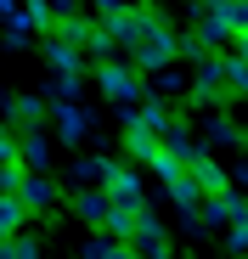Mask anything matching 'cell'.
Returning a JSON list of instances; mask_svg holds the SVG:
<instances>
[{"instance_id": "cell-28", "label": "cell", "mask_w": 248, "mask_h": 259, "mask_svg": "<svg viewBox=\"0 0 248 259\" xmlns=\"http://www.w3.org/2000/svg\"><path fill=\"white\" fill-rule=\"evenodd\" d=\"M209 6H226V0H209Z\"/></svg>"}, {"instance_id": "cell-7", "label": "cell", "mask_w": 248, "mask_h": 259, "mask_svg": "<svg viewBox=\"0 0 248 259\" xmlns=\"http://www.w3.org/2000/svg\"><path fill=\"white\" fill-rule=\"evenodd\" d=\"M124 147H130V158H141V163H158L163 136H152V130H147V124H136V118H124Z\"/></svg>"}, {"instance_id": "cell-15", "label": "cell", "mask_w": 248, "mask_h": 259, "mask_svg": "<svg viewBox=\"0 0 248 259\" xmlns=\"http://www.w3.org/2000/svg\"><path fill=\"white\" fill-rule=\"evenodd\" d=\"M28 226V208H23V197L17 192H0V237H17Z\"/></svg>"}, {"instance_id": "cell-20", "label": "cell", "mask_w": 248, "mask_h": 259, "mask_svg": "<svg viewBox=\"0 0 248 259\" xmlns=\"http://www.w3.org/2000/svg\"><path fill=\"white\" fill-rule=\"evenodd\" d=\"M0 259H39V242L23 237V231L17 237H0Z\"/></svg>"}, {"instance_id": "cell-13", "label": "cell", "mask_w": 248, "mask_h": 259, "mask_svg": "<svg viewBox=\"0 0 248 259\" xmlns=\"http://www.w3.org/2000/svg\"><path fill=\"white\" fill-rule=\"evenodd\" d=\"M39 118H46V102H39V96H12V102H6V124L39 130Z\"/></svg>"}, {"instance_id": "cell-9", "label": "cell", "mask_w": 248, "mask_h": 259, "mask_svg": "<svg viewBox=\"0 0 248 259\" xmlns=\"http://www.w3.org/2000/svg\"><path fill=\"white\" fill-rule=\"evenodd\" d=\"M17 197H23V208H28V214H39V208H51V203H57V186L39 175V169H28L23 186H17Z\"/></svg>"}, {"instance_id": "cell-3", "label": "cell", "mask_w": 248, "mask_h": 259, "mask_svg": "<svg viewBox=\"0 0 248 259\" xmlns=\"http://www.w3.org/2000/svg\"><path fill=\"white\" fill-rule=\"evenodd\" d=\"M130 248H136L141 259H170V231L158 226V214H152V208H141V226H136Z\"/></svg>"}, {"instance_id": "cell-25", "label": "cell", "mask_w": 248, "mask_h": 259, "mask_svg": "<svg viewBox=\"0 0 248 259\" xmlns=\"http://www.w3.org/2000/svg\"><path fill=\"white\" fill-rule=\"evenodd\" d=\"M113 6H124V0H96V12H102V17H107V12H113Z\"/></svg>"}, {"instance_id": "cell-19", "label": "cell", "mask_w": 248, "mask_h": 259, "mask_svg": "<svg viewBox=\"0 0 248 259\" xmlns=\"http://www.w3.org/2000/svg\"><path fill=\"white\" fill-rule=\"evenodd\" d=\"M220 73H226V91L231 96H248V62L242 57H220Z\"/></svg>"}, {"instance_id": "cell-26", "label": "cell", "mask_w": 248, "mask_h": 259, "mask_svg": "<svg viewBox=\"0 0 248 259\" xmlns=\"http://www.w3.org/2000/svg\"><path fill=\"white\" fill-rule=\"evenodd\" d=\"M113 259H141V253H136V248H118V253H113Z\"/></svg>"}, {"instance_id": "cell-23", "label": "cell", "mask_w": 248, "mask_h": 259, "mask_svg": "<svg viewBox=\"0 0 248 259\" xmlns=\"http://www.w3.org/2000/svg\"><path fill=\"white\" fill-rule=\"evenodd\" d=\"M23 17H28V28H51V23H57V12L46 6V0H28V6H23Z\"/></svg>"}, {"instance_id": "cell-16", "label": "cell", "mask_w": 248, "mask_h": 259, "mask_svg": "<svg viewBox=\"0 0 248 259\" xmlns=\"http://www.w3.org/2000/svg\"><path fill=\"white\" fill-rule=\"evenodd\" d=\"M113 158H79L73 163V186H107V175H113Z\"/></svg>"}, {"instance_id": "cell-4", "label": "cell", "mask_w": 248, "mask_h": 259, "mask_svg": "<svg viewBox=\"0 0 248 259\" xmlns=\"http://www.w3.org/2000/svg\"><path fill=\"white\" fill-rule=\"evenodd\" d=\"M242 214H248V197H237V192H220V197H203L197 220H203V226H231V220H242Z\"/></svg>"}, {"instance_id": "cell-10", "label": "cell", "mask_w": 248, "mask_h": 259, "mask_svg": "<svg viewBox=\"0 0 248 259\" xmlns=\"http://www.w3.org/2000/svg\"><path fill=\"white\" fill-rule=\"evenodd\" d=\"M46 158H51V141L39 130H17V163L23 169H46Z\"/></svg>"}, {"instance_id": "cell-6", "label": "cell", "mask_w": 248, "mask_h": 259, "mask_svg": "<svg viewBox=\"0 0 248 259\" xmlns=\"http://www.w3.org/2000/svg\"><path fill=\"white\" fill-rule=\"evenodd\" d=\"M107 208H113V197H107L102 186H79V192H73V214H79L85 226H96V231H102V220H107Z\"/></svg>"}, {"instance_id": "cell-8", "label": "cell", "mask_w": 248, "mask_h": 259, "mask_svg": "<svg viewBox=\"0 0 248 259\" xmlns=\"http://www.w3.org/2000/svg\"><path fill=\"white\" fill-rule=\"evenodd\" d=\"M46 57H51L57 73H85V51H79L68 34H57V28H51V39H46Z\"/></svg>"}, {"instance_id": "cell-12", "label": "cell", "mask_w": 248, "mask_h": 259, "mask_svg": "<svg viewBox=\"0 0 248 259\" xmlns=\"http://www.w3.org/2000/svg\"><path fill=\"white\" fill-rule=\"evenodd\" d=\"M192 175H197V186H203V197H220V192H231V175H226V169L209 158V152H203L197 163H192Z\"/></svg>"}, {"instance_id": "cell-27", "label": "cell", "mask_w": 248, "mask_h": 259, "mask_svg": "<svg viewBox=\"0 0 248 259\" xmlns=\"http://www.w3.org/2000/svg\"><path fill=\"white\" fill-rule=\"evenodd\" d=\"M12 12H17V6H12V0H0V17H12Z\"/></svg>"}, {"instance_id": "cell-24", "label": "cell", "mask_w": 248, "mask_h": 259, "mask_svg": "<svg viewBox=\"0 0 248 259\" xmlns=\"http://www.w3.org/2000/svg\"><path fill=\"white\" fill-rule=\"evenodd\" d=\"M231 46H237L231 57H242V62H248V34H231Z\"/></svg>"}, {"instance_id": "cell-17", "label": "cell", "mask_w": 248, "mask_h": 259, "mask_svg": "<svg viewBox=\"0 0 248 259\" xmlns=\"http://www.w3.org/2000/svg\"><path fill=\"white\" fill-rule=\"evenodd\" d=\"M57 130H62V141H73V147H79V136L91 130V118L79 113V102H57Z\"/></svg>"}, {"instance_id": "cell-14", "label": "cell", "mask_w": 248, "mask_h": 259, "mask_svg": "<svg viewBox=\"0 0 248 259\" xmlns=\"http://www.w3.org/2000/svg\"><path fill=\"white\" fill-rule=\"evenodd\" d=\"M102 192H107L113 203H141V175H136V169H113Z\"/></svg>"}, {"instance_id": "cell-1", "label": "cell", "mask_w": 248, "mask_h": 259, "mask_svg": "<svg viewBox=\"0 0 248 259\" xmlns=\"http://www.w3.org/2000/svg\"><path fill=\"white\" fill-rule=\"evenodd\" d=\"M175 57H181V51H175V34H170V23H163V17H152V23L141 28V39L124 51V62H136L141 73H163Z\"/></svg>"}, {"instance_id": "cell-21", "label": "cell", "mask_w": 248, "mask_h": 259, "mask_svg": "<svg viewBox=\"0 0 248 259\" xmlns=\"http://www.w3.org/2000/svg\"><path fill=\"white\" fill-rule=\"evenodd\" d=\"M226 23H231V34H248V0H226V6H215Z\"/></svg>"}, {"instance_id": "cell-18", "label": "cell", "mask_w": 248, "mask_h": 259, "mask_svg": "<svg viewBox=\"0 0 248 259\" xmlns=\"http://www.w3.org/2000/svg\"><path fill=\"white\" fill-rule=\"evenodd\" d=\"M130 118H136V124H147L152 136H163V130L175 124V118H170V107H163L158 96H141V113H130Z\"/></svg>"}, {"instance_id": "cell-2", "label": "cell", "mask_w": 248, "mask_h": 259, "mask_svg": "<svg viewBox=\"0 0 248 259\" xmlns=\"http://www.w3.org/2000/svg\"><path fill=\"white\" fill-rule=\"evenodd\" d=\"M96 84H102V96L107 102H118V107H130V102H141L147 96V84H141V68L136 62H96Z\"/></svg>"}, {"instance_id": "cell-11", "label": "cell", "mask_w": 248, "mask_h": 259, "mask_svg": "<svg viewBox=\"0 0 248 259\" xmlns=\"http://www.w3.org/2000/svg\"><path fill=\"white\" fill-rule=\"evenodd\" d=\"M163 152H170L175 163H186V169H192V163L203 158V147H197V136H186L181 124H170V130H163Z\"/></svg>"}, {"instance_id": "cell-22", "label": "cell", "mask_w": 248, "mask_h": 259, "mask_svg": "<svg viewBox=\"0 0 248 259\" xmlns=\"http://www.w3.org/2000/svg\"><path fill=\"white\" fill-rule=\"evenodd\" d=\"M209 141H215V147H242V130L226 124V118H215V124H209Z\"/></svg>"}, {"instance_id": "cell-5", "label": "cell", "mask_w": 248, "mask_h": 259, "mask_svg": "<svg viewBox=\"0 0 248 259\" xmlns=\"http://www.w3.org/2000/svg\"><path fill=\"white\" fill-rule=\"evenodd\" d=\"M141 208H147V203H113V208H107V220H102V231H107L113 242H130L136 226H141Z\"/></svg>"}]
</instances>
